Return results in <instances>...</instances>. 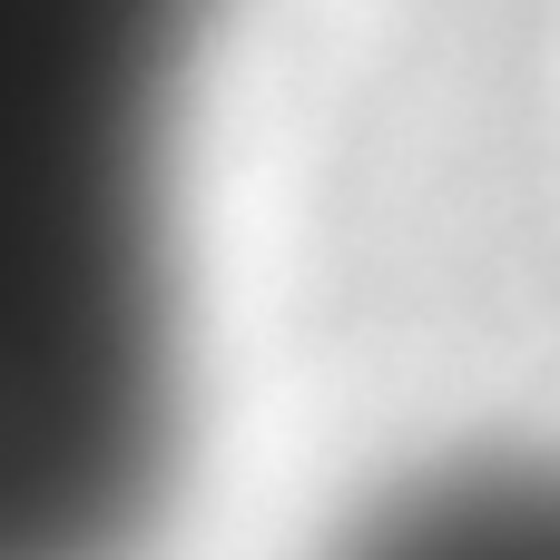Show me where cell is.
<instances>
[{
  "label": "cell",
  "mask_w": 560,
  "mask_h": 560,
  "mask_svg": "<svg viewBox=\"0 0 560 560\" xmlns=\"http://www.w3.org/2000/svg\"><path fill=\"white\" fill-rule=\"evenodd\" d=\"M217 10L0 0V560H138L177 492V128Z\"/></svg>",
  "instance_id": "cell-1"
},
{
  "label": "cell",
  "mask_w": 560,
  "mask_h": 560,
  "mask_svg": "<svg viewBox=\"0 0 560 560\" xmlns=\"http://www.w3.org/2000/svg\"><path fill=\"white\" fill-rule=\"evenodd\" d=\"M335 560H560V453H463L345 522Z\"/></svg>",
  "instance_id": "cell-2"
}]
</instances>
